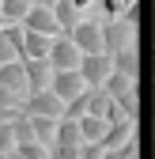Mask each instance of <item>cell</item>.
<instances>
[{"label":"cell","mask_w":155,"mask_h":159,"mask_svg":"<svg viewBox=\"0 0 155 159\" xmlns=\"http://www.w3.org/2000/svg\"><path fill=\"white\" fill-rule=\"evenodd\" d=\"M68 42L80 49V57L106 53V46H102V23H95V19H80V23L68 30Z\"/></svg>","instance_id":"cell-1"},{"label":"cell","mask_w":155,"mask_h":159,"mask_svg":"<svg viewBox=\"0 0 155 159\" xmlns=\"http://www.w3.org/2000/svg\"><path fill=\"white\" fill-rule=\"evenodd\" d=\"M80 80L87 84V91H99L102 84H106V76L113 72V65H110V53H91V57H80Z\"/></svg>","instance_id":"cell-2"},{"label":"cell","mask_w":155,"mask_h":159,"mask_svg":"<svg viewBox=\"0 0 155 159\" xmlns=\"http://www.w3.org/2000/svg\"><path fill=\"white\" fill-rule=\"evenodd\" d=\"M19 110H23L27 117H64V102H61V98H57L49 87H46V91H34V95H27Z\"/></svg>","instance_id":"cell-3"},{"label":"cell","mask_w":155,"mask_h":159,"mask_svg":"<svg viewBox=\"0 0 155 159\" xmlns=\"http://www.w3.org/2000/svg\"><path fill=\"white\" fill-rule=\"evenodd\" d=\"M46 61H49V72H76L80 68V49L68 42V34H61V38L49 42V57Z\"/></svg>","instance_id":"cell-4"},{"label":"cell","mask_w":155,"mask_h":159,"mask_svg":"<svg viewBox=\"0 0 155 159\" xmlns=\"http://www.w3.org/2000/svg\"><path fill=\"white\" fill-rule=\"evenodd\" d=\"M132 30H136V23L132 19H106L102 23V46H106V53H117V49H125V46H132Z\"/></svg>","instance_id":"cell-5"},{"label":"cell","mask_w":155,"mask_h":159,"mask_svg":"<svg viewBox=\"0 0 155 159\" xmlns=\"http://www.w3.org/2000/svg\"><path fill=\"white\" fill-rule=\"evenodd\" d=\"M49 91L68 106L76 95H83V91H87V84L80 80V72H53V76H49Z\"/></svg>","instance_id":"cell-6"},{"label":"cell","mask_w":155,"mask_h":159,"mask_svg":"<svg viewBox=\"0 0 155 159\" xmlns=\"http://www.w3.org/2000/svg\"><path fill=\"white\" fill-rule=\"evenodd\" d=\"M23 27L34 30V34H46V38H61V27H57V19H53V8H30L27 19H23Z\"/></svg>","instance_id":"cell-7"},{"label":"cell","mask_w":155,"mask_h":159,"mask_svg":"<svg viewBox=\"0 0 155 159\" xmlns=\"http://www.w3.org/2000/svg\"><path fill=\"white\" fill-rule=\"evenodd\" d=\"M0 91L27 98V76H23V61H11V65H0Z\"/></svg>","instance_id":"cell-8"},{"label":"cell","mask_w":155,"mask_h":159,"mask_svg":"<svg viewBox=\"0 0 155 159\" xmlns=\"http://www.w3.org/2000/svg\"><path fill=\"white\" fill-rule=\"evenodd\" d=\"M110 65H113V72L125 76V80H140V53H136V46H125L117 53H110Z\"/></svg>","instance_id":"cell-9"},{"label":"cell","mask_w":155,"mask_h":159,"mask_svg":"<svg viewBox=\"0 0 155 159\" xmlns=\"http://www.w3.org/2000/svg\"><path fill=\"white\" fill-rule=\"evenodd\" d=\"M23 76H27V95L46 91L49 87V61H23Z\"/></svg>","instance_id":"cell-10"},{"label":"cell","mask_w":155,"mask_h":159,"mask_svg":"<svg viewBox=\"0 0 155 159\" xmlns=\"http://www.w3.org/2000/svg\"><path fill=\"white\" fill-rule=\"evenodd\" d=\"M49 42H53V38L34 34V30L23 27V61H46V57H49Z\"/></svg>","instance_id":"cell-11"},{"label":"cell","mask_w":155,"mask_h":159,"mask_svg":"<svg viewBox=\"0 0 155 159\" xmlns=\"http://www.w3.org/2000/svg\"><path fill=\"white\" fill-rule=\"evenodd\" d=\"M49 148H83L80 125L68 121V117H57V133H53V144H49Z\"/></svg>","instance_id":"cell-12"},{"label":"cell","mask_w":155,"mask_h":159,"mask_svg":"<svg viewBox=\"0 0 155 159\" xmlns=\"http://www.w3.org/2000/svg\"><path fill=\"white\" fill-rule=\"evenodd\" d=\"M76 125H80V140H83V144H102V136H106V129H110L102 117H91V114H83Z\"/></svg>","instance_id":"cell-13"},{"label":"cell","mask_w":155,"mask_h":159,"mask_svg":"<svg viewBox=\"0 0 155 159\" xmlns=\"http://www.w3.org/2000/svg\"><path fill=\"white\" fill-rule=\"evenodd\" d=\"M129 136H136V125H132V121H117V125H110L106 136H102V152H117Z\"/></svg>","instance_id":"cell-14"},{"label":"cell","mask_w":155,"mask_h":159,"mask_svg":"<svg viewBox=\"0 0 155 159\" xmlns=\"http://www.w3.org/2000/svg\"><path fill=\"white\" fill-rule=\"evenodd\" d=\"M76 15H80V11L72 8V0H57V4H53V19H57V27H61V34H68L76 23H80Z\"/></svg>","instance_id":"cell-15"},{"label":"cell","mask_w":155,"mask_h":159,"mask_svg":"<svg viewBox=\"0 0 155 159\" xmlns=\"http://www.w3.org/2000/svg\"><path fill=\"white\" fill-rule=\"evenodd\" d=\"M30 8H34L30 0H0V15H4V23H23Z\"/></svg>","instance_id":"cell-16"},{"label":"cell","mask_w":155,"mask_h":159,"mask_svg":"<svg viewBox=\"0 0 155 159\" xmlns=\"http://www.w3.org/2000/svg\"><path fill=\"white\" fill-rule=\"evenodd\" d=\"M30 129H34V140L38 144H53V133H57V117H30Z\"/></svg>","instance_id":"cell-17"},{"label":"cell","mask_w":155,"mask_h":159,"mask_svg":"<svg viewBox=\"0 0 155 159\" xmlns=\"http://www.w3.org/2000/svg\"><path fill=\"white\" fill-rule=\"evenodd\" d=\"M99 8H102V15H106V19H121L125 11L136 8V0H99Z\"/></svg>","instance_id":"cell-18"},{"label":"cell","mask_w":155,"mask_h":159,"mask_svg":"<svg viewBox=\"0 0 155 159\" xmlns=\"http://www.w3.org/2000/svg\"><path fill=\"white\" fill-rule=\"evenodd\" d=\"M15 155L19 159H49V148L38 144V140H30V144H15Z\"/></svg>","instance_id":"cell-19"},{"label":"cell","mask_w":155,"mask_h":159,"mask_svg":"<svg viewBox=\"0 0 155 159\" xmlns=\"http://www.w3.org/2000/svg\"><path fill=\"white\" fill-rule=\"evenodd\" d=\"M83 114H87V91H83V95H76L72 102L64 106V117H68V121H80Z\"/></svg>","instance_id":"cell-20"},{"label":"cell","mask_w":155,"mask_h":159,"mask_svg":"<svg viewBox=\"0 0 155 159\" xmlns=\"http://www.w3.org/2000/svg\"><path fill=\"white\" fill-rule=\"evenodd\" d=\"M15 61V53H11V46L4 42V34H0V65H11Z\"/></svg>","instance_id":"cell-21"},{"label":"cell","mask_w":155,"mask_h":159,"mask_svg":"<svg viewBox=\"0 0 155 159\" xmlns=\"http://www.w3.org/2000/svg\"><path fill=\"white\" fill-rule=\"evenodd\" d=\"M30 4H34V8H53L57 0H30Z\"/></svg>","instance_id":"cell-22"},{"label":"cell","mask_w":155,"mask_h":159,"mask_svg":"<svg viewBox=\"0 0 155 159\" xmlns=\"http://www.w3.org/2000/svg\"><path fill=\"white\" fill-rule=\"evenodd\" d=\"M4 27H8V23H4V15H0V30H4Z\"/></svg>","instance_id":"cell-23"},{"label":"cell","mask_w":155,"mask_h":159,"mask_svg":"<svg viewBox=\"0 0 155 159\" xmlns=\"http://www.w3.org/2000/svg\"><path fill=\"white\" fill-rule=\"evenodd\" d=\"M8 159H19V155H15V152H11V155H8Z\"/></svg>","instance_id":"cell-24"},{"label":"cell","mask_w":155,"mask_h":159,"mask_svg":"<svg viewBox=\"0 0 155 159\" xmlns=\"http://www.w3.org/2000/svg\"><path fill=\"white\" fill-rule=\"evenodd\" d=\"M151 61H155V53H151Z\"/></svg>","instance_id":"cell-25"},{"label":"cell","mask_w":155,"mask_h":159,"mask_svg":"<svg viewBox=\"0 0 155 159\" xmlns=\"http://www.w3.org/2000/svg\"><path fill=\"white\" fill-rule=\"evenodd\" d=\"M0 159H8V155H0Z\"/></svg>","instance_id":"cell-26"}]
</instances>
